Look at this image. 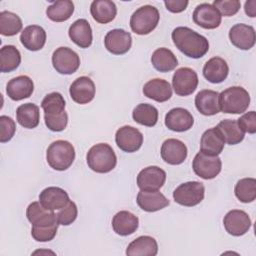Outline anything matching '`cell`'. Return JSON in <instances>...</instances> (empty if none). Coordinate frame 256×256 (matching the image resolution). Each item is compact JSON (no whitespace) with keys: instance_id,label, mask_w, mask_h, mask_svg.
<instances>
[{"instance_id":"obj_1","label":"cell","mask_w":256,"mask_h":256,"mask_svg":"<svg viewBox=\"0 0 256 256\" xmlns=\"http://www.w3.org/2000/svg\"><path fill=\"white\" fill-rule=\"evenodd\" d=\"M176 48L185 56L198 59L203 57L209 50V42L206 37L189 27H176L171 34Z\"/></svg>"},{"instance_id":"obj_2","label":"cell","mask_w":256,"mask_h":256,"mask_svg":"<svg viewBox=\"0 0 256 256\" xmlns=\"http://www.w3.org/2000/svg\"><path fill=\"white\" fill-rule=\"evenodd\" d=\"M89 168L96 173H108L117 164V157L109 144L99 143L92 146L86 155Z\"/></svg>"},{"instance_id":"obj_3","label":"cell","mask_w":256,"mask_h":256,"mask_svg":"<svg viewBox=\"0 0 256 256\" xmlns=\"http://www.w3.org/2000/svg\"><path fill=\"white\" fill-rule=\"evenodd\" d=\"M250 105V95L240 86H232L219 93V106L223 113L242 114Z\"/></svg>"},{"instance_id":"obj_4","label":"cell","mask_w":256,"mask_h":256,"mask_svg":"<svg viewBox=\"0 0 256 256\" xmlns=\"http://www.w3.org/2000/svg\"><path fill=\"white\" fill-rule=\"evenodd\" d=\"M75 159V149L66 140H56L52 142L46 152V160L51 168L57 171L68 169Z\"/></svg>"},{"instance_id":"obj_5","label":"cell","mask_w":256,"mask_h":256,"mask_svg":"<svg viewBox=\"0 0 256 256\" xmlns=\"http://www.w3.org/2000/svg\"><path fill=\"white\" fill-rule=\"evenodd\" d=\"M160 15L156 7L144 5L131 15L130 27L135 34L147 35L157 27Z\"/></svg>"},{"instance_id":"obj_6","label":"cell","mask_w":256,"mask_h":256,"mask_svg":"<svg viewBox=\"0 0 256 256\" xmlns=\"http://www.w3.org/2000/svg\"><path fill=\"white\" fill-rule=\"evenodd\" d=\"M205 187L201 182L189 181L180 184L173 192V199L176 203L186 207L198 205L204 199Z\"/></svg>"},{"instance_id":"obj_7","label":"cell","mask_w":256,"mask_h":256,"mask_svg":"<svg viewBox=\"0 0 256 256\" xmlns=\"http://www.w3.org/2000/svg\"><path fill=\"white\" fill-rule=\"evenodd\" d=\"M52 64L54 69L63 75H71L80 66V57L68 47H59L52 54Z\"/></svg>"},{"instance_id":"obj_8","label":"cell","mask_w":256,"mask_h":256,"mask_svg":"<svg viewBox=\"0 0 256 256\" xmlns=\"http://www.w3.org/2000/svg\"><path fill=\"white\" fill-rule=\"evenodd\" d=\"M192 168L197 176L205 180H210L221 172L222 162L218 156H211L199 152L193 159Z\"/></svg>"},{"instance_id":"obj_9","label":"cell","mask_w":256,"mask_h":256,"mask_svg":"<svg viewBox=\"0 0 256 256\" xmlns=\"http://www.w3.org/2000/svg\"><path fill=\"white\" fill-rule=\"evenodd\" d=\"M172 86L175 93L179 96H188L192 94L198 86L197 73L189 67L177 69L173 74Z\"/></svg>"},{"instance_id":"obj_10","label":"cell","mask_w":256,"mask_h":256,"mask_svg":"<svg viewBox=\"0 0 256 256\" xmlns=\"http://www.w3.org/2000/svg\"><path fill=\"white\" fill-rule=\"evenodd\" d=\"M115 142L122 151L133 153L141 148L143 144V134L137 128L125 125L116 131Z\"/></svg>"},{"instance_id":"obj_11","label":"cell","mask_w":256,"mask_h":256,"mask_svg":"<svg viewBox=\"0 0 256 256\" xmlns=\"http://www.w3.org/2000/svg\"><path fill=\"white\" fill-rule=\"evenodd\" d=\"M166 181V172L158 166H148L142 169L137 176V186L140 190H159Z\"/></svg>"},{"instance_id":"obj_12","label":"cell","mask_w":256,"mask_h":256,"mask_svg":"<svg viewBox=\"0 0 256 256\" xmlns=\"http://www.w3.org/2000/svg\"><path fill=\"white\" fill-rule=\"evenodd\" d=\"M223 224L230 235L238 237L248 232L251 227V219L245 211L233 209L224 216Z\"/></svg>"},{"instance_id":"obj_13","label":"cell","mask_w":256,"mask_h":256,"mask_svg":"<svg viewBox=\"0 0 256 256\" xmlns=\"http://www.w3.org/2000/svg\"><path fill=\"white\" fill-rule=\"evenodd\" d=\"M193 21L204 29H215L220 26L222 16L219 11L209 3H202L196 6L192 14Z\"/></svg>"},{"instance_id":"obj_14","label":"cell","mask_w":256,"mask_h":256,"mask_svg":"<svg viewBox=\"0 0 256 256\" xmlns=\"http://www.w3.org/2000/svg\"><path fill=\"white\" fill-rule=\"evenodd\" d=\"M105 48L114 55L127 53L132 46L131 34L123 29H113L104 38Z\"/></svg>"},{"instance_id":"obj_15","label":"cell","mask_w":256,"mask_h":256,"mask_svg":"<svg viewBox=\"0 0 256 256\" xmlns=\"http://www.w3.org/2000/svg\"><path fill=\"white\" fill-rule=\"evenodd\" d=\"M95 84L87 76H81L70 85L69 93L72 100L78 104H88L94 99Z\"/></svg>"},{"instance_id":"obj_16","label":"cell","mask_w":256,"mask_h":256,"mask_svg":"<svg viewBox=\"0 0 256 256\" xmlns=\"http://www.w3.org/2000/svg\"><path fill=\"white\" fill-rule=\"evenodd\" d=\"M229 39L235 47L241 50H249L255 45V30L252 26L244 23L235 24L229 30Z\"/></svg>"},{"instance_id":"obj_17","label":"cell","mask_w":256,"mask_h":256,"mask_svg":"<svg viewBox=\"0 0 256 256\" xmlns=\"http://www.w3.org/2000/svg\"><path fill=\"white\" fill-rule=\"evenodd\" d=\"M161 157L170 165L182 164L187 158L186 145L175 138H169L165 140L161 146Z\"/></svg>"},{"instance_id":"obj_18","label":"cell","mask_w":256,"mask_h":256,"mask_svg":"<svg viewBox=\"0 0 256 256\" xmlns=\"http://www.w3.org/2000/svg\"><path fill=\"white\" fill-rule=\"evenodd\" d=\"M70 201L68 193L60 187H47L39 194V202L41 205L51 211L59 210L66 206Z\"/></svg>"},{"instance_id":"obj_19","label":"cell","mask_w":256,"mask_h":256,"mask_svg":"<svg viewBox=\"0 0 256 256\" xmlns=\"http://www.w3.org/2000/svg\"><path fill=\"white\" fill-rule=\"evenodd\" d=\"M194 118L192 114L184 108L176 107L171 109L165 116V126L174 132H184L192 128Z\"/></svg>"},{"instance_id":"obj_20","label":"cell","mask_w":256,"mask_h":256,"mask_svg":"<svg viewBox=\"0 0 256 256\" xmlns=\"http://www.w3.org/2000/svg\"><path fill=\"white\" fill-rule=\"evenodd\" d=\"M34 91V83L29 76L20 75L11 79L6 86L8 97L14 101L29 98Z\"/></svg>"},{"instance_id":"obj_21","label":"cell","mask_w":256,"mask_h":256,"mask_svg":"<svg viewBox=\"0 0 256 256\" xmlns=\"http://www.w3.org/2000/svg\"><path fill=\"white\" fill-rule=\"evenodd\" d=\"M136 202L138 206L146 212H156L169 205V200L159 190H140L137 194Z\"/></svg>"},{"instance_id":"obj_22","label":"cell","mask_w":256,"mask_h":256,"mask_svg":"<svg viewBox=\"0 0 256 256\" xmlns=\"http://www.w3.org/2000/svg\"><path fill=\"white\" fill-rule=\"evenodd\" d=\"M195 106L205 116H212L219 113V93L210 89L199 91L195 96Z\"/></svg>"},{"instance_id":"obj_23","label":"cell","mask_w":256,"mask_h":256,"mask_svg":"<svg viewBox=\"0 0 256 256\" xmlns=\"http://www.w3.org/2000/svg\"><path fill=\"white\" fill-rule=\"evenodd\" d=\"M143 94L156 102H165L172 96V87L164 79L154 78L146 82L143 86Z\"/></svg>"},{"instance_id":"obj_24","label":"cell","mask_w":256,"mask_h":256,"mask_svg":"<svg viewBox=\"0 0 256 256\" xmlns=\"http://www.w3.org/2000/svg\"><path fill=\"white\" fill-rule=\"evenodd\" d=\"M225 141L217 129V127L210 128L206 130L200 140V152L211 155V156H218L224 149Z\"/></svg>"},{"instance_id":"obj_25","label":"cell","mask_w":256,"mask_h":256,"mask_svg":"<svg viewBox=\"0 0 256 256\" xmlns=\"http://www.w3.org/2000/svg\"><path fill=\"white\" fill-rule=\"evenodd\" d=\"M68 35L72 42L80 48H88L92 44V29L86 19H78L74 21L68 30Z\"/></svg>"},{"instance_id":"obj_26","label":"cell","mask_w":256,"mask_h":256,"mask_svg":"<svg viewBox=\"0 0 256 256\" xmlns=\"http://www.w3.org/2000/svg\"><path fill=\"white\" fill-rule=\"evenodd\" d=\"M229 73L227 62L221 57H213L209 59L203 67L204 78L213 84L223 82Z\"/></svg>"},{"instance_id":"obj_27","label":"cell","mask_w":256,"mask_h":256,"mask_svg":"<svg viewBox=\"0 0 256 256\" xmlns=\"http://www.w3.org/2000/svg\"><path fill=\"white\" fill-rule=\"evenodd\" d=\"M139 226V219L133 213L122 210L117 212L112 219V228L114 232L120 236H128L133 234Z\"/></svg>"},{"instance_id":"obj_28","label":"cell","mask_w":256,"mask_h":256,"mask_svg":"<svg viewBox=\"0 0 256 256\" xmlns=\"http://www.w3.org/2000/svg\"><path fill=\"white\" fill-rule=\"evenodd\" d=\"M21 44L30 51L41 50L46 43V32L38 25H29L20 35Z\"/></svg>"},{"instance_id":"obj_29","label":"cell","mask_w":256,"mask_h":256,"mask_svg":"<svg viewBox=\"0 0 256 256\" xmlns=\"http://www.w3.org/2000/svg\"><path fill=\"white\" fill-rule=\"evenodd\" d=\"M26 216L28 221L32 225H36V226L58 223L56 214L54 213V211L45 209L39 201L32 202L28 205L26 210Z\"/></svg>"},{"instance_id":"obj_30","label":"cell","mask_w":256,"mask_h":256,"mask_svg":"<svg viewBox=\"0 0 256 256\" xmlns=\"http://www.w3.org/2000/svg\"><path fill=\"white\" fill-rule=\"evenodd\" d=\"M158 253L157 241L151 236H139L126 249L128 256H155Z\"/></svg>"},{"instance_id":"obj_31","label":"cell","mask_w":256,"mask_h":256,"mask_svg":"<svg viewBox=\"0 0 256 256\" xmlns=\"http://www.w3.org/2000/svg\"><path fill=\"white\" fill-rule=\"evenodd\" d=\"M90 13L96 22L107 24L114 20L117 14V7L110 0H95L90 5Z\"/></svg>"},{"instance_id":"obj_32","label":"cell","mask_w":256,"mask_h":256,"mask_svg":"<svg viewBox=\"0 0 256 256\" xmlns=\"http://www.w3.org/2000/svg\"><path fill=\"white\" fill-rule=\"evenodd\" d=\"M16 119L24 128H36L40 121L39 107L34 103H25L20 105L16 110Z\"/></svg>"},{"instance_id":"obj_33","label":"cell","mask_w":256,"mask_h":256,"mask_svg":"<svg viewBox=\"0 0 256 256\" xmlns=\"http://www.w3.org/2000/svg\"><path fill=\"white\" fill-rule=\"evenodd\" d=\"M153 67L159 72H169L176 68L178 60L174 53L168 48H158L151 56Z\"/></svg>"},{"instance_id":"obj_34","label":"cell","mask_w":256,"mask_h":256,"mask_svg":"<svg viewBox=\"0 0 256 256\" xmlns=\"http://www.w3.org/2000/svg\"><path fill=\"white\" fill-rule=\"evenodd\" d=\"M216 127L220 131L225 143L229 145H236L242 142L245 137V133L240 128L237 120L225 119L219 122Z\"/></svg>"},{"instance_id":"obj_35","label":"cell","mask_w":256,"mask_h":256,"mask_svg":"<svg viewBox=\"0 0 256 256\" xmlns=\"http://www.w3.org/2000/svg\"><path fill=\"white\" fill-rule=\"evenodd\" d=\"M133 120L143 126L153 127L158 121V110L151 104H138L132 112Z\"/></svg>"},{"instance_id":"obj_36","label":"cell","mask_w":256,"mask_h":256,"mask_svg":"<svg viewBox=\"0 0 256 256\" xmlns=\"http://www.w3.org/2000/svg\"><path fill=\"white\" fill-rule=\"evenodd\" d=\"M21 63V54L13 45H5L0 49V71L3 73L14 71Z\"/></svg>"},{"instance_id":"obj_37","label":"cell","mask_w":256,"mask_h":256,"mask_svg":"<svg viewBox=\"0 0 256 256\" xmlns=\"http://www.w3.org/2000/svg\"><path fill=\"white\" fill-rule=\"evenodd\" d=\"M74 12V4L70 0L53 2L46 9L47 17L54 22H64L68 20Z\"/></svg>"},{"instance_id":"obj_38","label":"cell","mask_w":256,"mask_h":256,"mask_svg":"<svg viewBox=\"0 0 256 256\" xmlns=\"http://www.w3.org/2000/svg\"><path fill=\"white\" fill-rule=\"evenodd\" d=\"M65 100L59 92L47 94L41 102V108L45 117H54L65 112Z\"/></svg>"},{"instance_id":"obj_39","label":"cell","mask_w":256,"mask_h":256,"mask_svg":"<svg viewBox=\"0 0 256 256\" xmlns=\"http://www.w3.org/2000/svg\"><path fill=\"white\" fill-rule=\"evenodd\" d=\"M23 24L21 18L10 11L0 13V33L3 36H14L22 30Z\"/></svg>"},{"instance_id":"obj_40","label":"cell","mask_w":256,"mask_h":256,"mask_svg":"<svg viewBox=\"0 0 256 256\" xmlns=\"http://www.w3.org/2000/svg\"><path fill=\"white\" fill-rule=\"evenodd\" d=\"M236 198L242 203L253 202L256 198V180L255 178L240 179L234 189Z\"/></svg>"},{"instance_id":"obj_41","label":"cell","mask_w":256,"mask_h":256,"mask_svg":"<svg viewBox=\"0 0 256 256\" xmlns=\"http://www.w3.org/2000/svg\"><path fill=\"white\" fill-rule=\"evenodd\" d=\"M58 223L36 226L32 225L31 235L34 240L38 242H48L54 239L58 229Z\"/></svg>"},{"instance_id":"obj_42","label":"cell","mask_w":256,"mask_h":256,"mask_svg":"<svg viewBox=\"0 0 256 256\" xmlns=\"http://www.w3.org/2000/svg\"><path fill=\"white\" fill-rule=\"evenodd\" d=\"M77 215H78L77 206L73 201L70 200L66 206L58 210V212L56 213V218L59 225L68 226L76 220Z\"/></svg>"},{"instance_id":"obj_43","label":"cell","mask_w":256,"mask_h":256,"mask_svg":"<svg viewBox=\"0 0 256 256\" xmlns=\"http://www.w3.org/2000/svg\"><path fill=\"white\" fill-rule=\"evenodd\" d=\"M220 13L221 16L229 17L235 15L241 7L238 0H215L212 4Z\"/></svg>"},{"instance_id":"obj_44","label":"cell","mask_w":256,"mask_h":256,"mask_svg":"<svg viewBox=\"0 0 256 256\" xmlns=\"http://www.w3.org/2000/svg\"><path fill=\"white\" fill-rule=\"evenodd\" d=\"M16 131L14 120L6 115L0 116V142L5 143L10 141Z\"/></svg>"},{"instance_id":"obj_45","label":"cell","mask_w":256,"mask_h":256,"mask_svg":"<svg viewBox=\"0 0 256 256\" xmlns=\"http://www.w3.org/2000/svg\"><path fill=\"white\" fill-rule=\"evenodd\" d=\"M45 125L47 128L53 132L63 131L68 123V114L67 112L62 113L61 115L55 117H44Z\"/></svg>"},{"instance_id":"obj_46","label":"cell","mask_w":256,"mask_h":256,"mask_svg":"<svg viewBox=\"0 0 256 256\" xmlns=\"http://www.w3.org/2000/svg\"><path fill=\"white\" fill-rule=\"evenodd\" d=\"M240 128L244 133L254 134L256 133V113L255 111H250L243 114L237 120Z\"/></svg>"},{"instance_id":"obj_47","label":"cell","mask_w":256,"mask_h":256,"mask_svg":"<svg viewBox=\"0 0 256 256\" xmlns=\"http://www.w3.org/2000/svg\"><path fill=\"white\" fill-rule=\"evenodd\" d=\"M164 4L168 11L172 13H180L187 8L189 2L187 0H168L164 1Z\"/></svg>"},{"instance_id":"obj_48","label":"cell","mask_w":256,"mask_h":256,"mask_svg":"<svg viewBox=\"0 0 256 256\" xmlns=\"http://www.w3.org/2000/svg\"><path fill=\"white\" fill-rule=\"evenodd\" d=\"M245 13L249 17H255L256 16V1L255 0H250L245 2Z\"/></svg>"}]
</instances>
